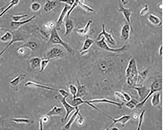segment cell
<instances>
[{"instance_id": "1", "label": "cell", "mask_w": 163, "mask_h": 130, "mask_svg": "<svg viewBox=\"0 0 163 130\" xmlns=\"http://www.w3.org/2000/svg\"><path fill=\"white\" fill-rule=\"evenodd\" d=\"M136 60L134 58L130 60L125 70L127 84L131 86H135L138 74Z\"/></svg>"}, {"instance_id": "2", "label": "cell", "mask_w": 163, "mask_h": 130, "mask_svg": "<svg viewBox=\"0 0 163 130\" xmlns=\"http://www.w3.org/2000/svg\"><path fill=\"white\" fill-rule=\"evenodd\" d=\"M49 40L51 44L60 45L65 48L69 53H71L72 52V48L68 43L62 40L58 34L56 27L54 28L51 31L50 37Z\"/></svg>"}, {"instance_id": "3", "label": "cell", "mask_w": 163, "mask_h": 130, "mask_svg": "<svg viewBox=\"0 0 163 130\" xmlns=\"http://www.w3.org/2000/svg\"><path fill=\"white\" fill-rule=\"evenodd\" d=\"M162 82L161 79H157L153 82L151 86L150 92L146 98L137 105L136 108L140 109L143 108L151 96L156 92H158L162 90Z\"/></svg>"}, {"instance_id": "4", "label": "cell", "mask_w": 163, "mask_h": 130, "mask_svg": "<svg viewBox=\"0 0 163 130\" xmlns=\"http://www.w3.org/2000/svg\"><path fill=\"white\" fill-rule=\"evenodd\" d=\"M55 98L62 104L66 111V114L65 118L61 119V122L64 123L69 117L70 114L76 110V107H73L70 104H69L66 100L67 98L62 97L61 95H57L55 96Z\"/></svg>"}, {"instance_id": "5", "label": "cell", "mask_w": 163, "mask_h": 130, "mask_svg": "<svg viewBox=\"0 0 163 130\" xmlns=\"http://www.w3.org/2000/svg\"><path fill=\"white\" fill-rule=\"evenodd\" d=\"M24 86H29V87L38 88L46 89L49 90L57 91V92L60 93L62 97H66V98L68 97L69 95V93L65 90L54 88L50 87V86L39 84L31 81H28L25 84H24Z\"/></svg>"}, {"instance_id": "6", "label": "cell", "mask_w": 163, "mask_h": 130, "mask_svg": "<svg viewBox=\"0 0 163 130\" xmlns=\"http://www.w3.org/2000/svg\"><path fill=\"white\" fill-rule=\"evenodd\" d=\"M100 112H101L104 115H105L106 116L109 118L113 121L110 126L106 129V130H109L113 126V125L117 123H120L122 125V127H124L126 124L128 122H129L131 119V115H129L125 114L118 118H114L111 117L110 115H108L101 110Z\"/></svg>"}, {"instance_id": "7", "label": "cell", "mask_w": 163, "mask_h": 130, "mask_svg": "<svg viewBox=\"0 0 163 130\" xmlns=\"http://www.w3.org/2000/svg\"><path fill=\"white\" fill-rule=\"evenodd\" d=\"M65 54V52L61 48L54 47L47 52L45 59L53 61L62 58Z\"/></svg>"}, {"instance_id": "8", "label": "cell", "mask_w": 163, "mask_h": 130, "mask_svg": "<svg viewBox=\"0 0 163 130\" xmlns=\"http://www.w3.org/2000/svg\"><path fill=\"white\" fill-rule=\"evenodd\" d=\"M96 43L98 46L101 49L111 52H117L121 51L124 50L126 47L125 45H124L118 48H111L107 44L104 37H102V38L101 39L98 40Z\"/></svg>"}, {"instance_id": "9", "label": "cell", "mask_w": 163, "mask_h": 130, "mask_svg": "<svg viewBox=\"0 0 163 130\" xmlns=\"http://www.w3.org/2000/svg\"><path fill=\"white\" fill-rule=\"evenodd\" d=\"M106 103L114 105L121 109L124 105V103H119L116 101L109 100L106 98L95 99L90 100H87L86 104L89 106L90 104Z\"/></svg>"}, {"instance_id": "10", "label": "cell", "mask_w": 163, "mask_h": 130, "mask_svg": "<svg viewBox=\"0 0 163 130\" xmlns=\"http://www.w3.org/2000/svg\"><path fill=\"white\" fill-rule=\"evenodd\" d=\"M102 37H104L105 40L112 45H115L116 42L114 38L110 33L107 32L106 30L105 24H103L102 26V31L98 34L97 37V40H98L101 39Z\"/></svg>"}, {"instance_id": "11", "label": "cell", "mask_w": 163, "mask_h": 130, "mask_svg": "<svg viewBox=\"0 0 163 130\" xmlns=\"http://www.w3.org/2000/svg\"><path fill=\"white\" fill-rule=\"evenodd\" d=\"M118 11L123 14L128 24L130 26L131 30L133 31V30L131 21V18L132 13L131 9L130 8H125L122 5L120 4L118 6Z\"/></svg>"}, {"instance_id": "12", "label": "cell", "mask_w": 163, "mask_h": 130, "mask_svg": "<svg viewBox=\"0 0 163 130\" xmlns=\"http://www.w3.org/2000/svg\"><path fill=\"white\" fill-rule=\"evenodd\" d=\"M132 88L136 91L141 102L146 98L150 91V89L148 88L145 86H132Z\"/></svg>"}, {"instance_id": "13", "label": "cell", "mask_w": 163, "mask_h": 130, "mask_svg": "<svg viewBox=\"0 0 163 130\" xmlns=\"http://www.w3.org/2000/svg\"><path fill=\"white\" fill-rule=\"evenodd\" d=\"M71 6L65 4V6L61 11L60 16H59L58 20L57 22L56 28L58 30H60L61 28V26L66 16L69 9L71 8Z\"/></svg>"}, {"instance_id": "14", "label": "cell", "mask_w": 163, "mask_h": 130, "mask_svg": "<svg viewBox=\"0 0 163 130\" xmlns=\"http://www.w3.org/2000/svg\"><path fill=\"white\" fill-rule=\"evenodd\" d=\"M23 41V40L20 37H14L13 39L0 52V66H1L2 64H3L5 61V60L4 57H3V55L4 53V52H6V50L8 49V48L12 45L14 43L19 42H22Z\"/></svg>"}, {"instance_id": "15", "label": "cell", "mask_w": 163, "mask_h": 130, "mask_svg": "<svg viewBox=\"0 0 163 130\" xmlns=\"http://www.w3.org/2000/svg\"><path fill=\"white\" fill-rule=\"evenodd\" d=\"M131 28L129 24H125L122 27L120 31V37L121 39L125 41L129 39Z\"/></svg>"}, {"instance_id": "16", "label": "cell", "mask_w": 163, "mask_h": 130, "mask_svg": "<svg viewBox=\"0 0 163 130\" xmlns=\"http://www.w3.org/2000/svg\"><path fill=\"white\" fill-rule=\"evenodd\" d=\"M94 43V41L91 38L87 37L83 42L82 49L80 51L81 54L82 55L86 54L88 52V50L93 44Z\"/></svg>"}, {"instance_id": "17", "label": "cell", "mask_w": 163, "mask_h": 130, "mask_svg": "<svg viewBox=\"0 0 163 130\" xmlns=\"http://www.w3.org/2000/svg\"><path fill=\"white\" fill-rule=\"evenodd\" d=\"M36 17V16H33L26 20L19 21L18 22L12 21L11 23V26L14 31L17 30L19 28L24 25L31 22Z\"/></svg>"}, {"instance_id": "18", "label": "cell", "mask_w": 163, "mask_h": 130, "mask_svg": "<svg viewBox=\"0 0 163 130\" xmlns=\"http://www.w3.org/2000/svg\"><path fill=\"white\" fill-rule=\"evenodd\" d=\"M65 31L64 34V36H66L71 34L72 32L75 25L73 21L69 18H67L65 22Z\"/></svg>"}, {"instance_id": "19", "label": "cell", "mask_w": 163, "mask_h": 130, "mask_svg": "<svg viewBox=\"0 0 163 130\" xmlns=\"http://www.w3.org/2000/svg\"><path fill=\"white\" fill-rule=\"evenodd\" d=\"M75 111L70 118V119L64 127L63 129L69 130L71 127L72 124L76 121L78 117V114L80 111V109L78 107H76Z\"/></svg>"}, {"instance_id": "20", "label": "cell", "mask_w": 163, "mask_h": 130, "mask_svg": "<svg viewBox=\"0 0 163 130\" xmlns=\"http://www.w3.org/2000/svg\"><path fill=\"white\" fill-rule=\"evenodd\" d=\"M58 0H48L44 5L43 9L46 12H49L55 9L57 6Z\"/></svg>"}, {"instance_id": "21", "label": "cell", "mask_w": 163, "mask_h": 130, "mask_svg": "<svg viewBox=\"0 0 163 130\" xmlns=\"http://www.w3.org/2000/svg\"><path fill=\"white\" fill-rule=\"evenodd\" d=\"M93 22L92 20H89L84 27L77 29L76 30V32L80 36H83L86 35L89 31L91 25Z\"/></svg>"}, {"instance_id": "22", "label": "cell", "mask_w": 163, "mask_h": 130, "mask_svg": "<svg viewBox=\"0 0 163 130\" xmlns=\"http://www.w3.org/2000/svg\"><path fill=\"white\" fill-rule=\"evenodd\" d=\"M42 59L37 57H32L29 60V63L31 68L33 69H36L40 68Z\"/></svg>"}, {"instance_id": "23", "label": "cell", "mask_w": 163, "mask_h": 130, "mask_svg": "<svg viewBox=\"0 0 163 130\" xmlns=\"http://www.w3.org/2000/svg\"><path fill=\"white\" fill-rule=\"evenodd\" d=\"M149 73V69H146L141 72H138L136 85H140L146 80Z\"/></svg>"}, {"instance_id": "24", "label": "cell", "mask_w": 163, "mask_h": 130, "mask_svg": "<svg viewBox=\"0 0 163 130\" xmlns=\"http://www.w3.org/2000/svg\"><path fill=\"white\" fill-rule=\"evenodd\" d=\"M147 20L152 25L156 26H161L162 22L160 19L157 16L150 14L147 17Z\"/></svg>"}, {"instance_id": "25", "label": "cell", "mask_w": 163, "mask_h": 130, "mask_svg": "<svg viewBox=\"0 0 163 130\" xmlns=\"http://www.w3.org/2000/svg\"><path fill=\"white\" fill-rule=\"evenodd\" d=\"M98 65L99 69L103 73L107 72L111 67V65L109 62L104 60L99 62Z\"/></svg>"}, {"instance_id": "26", "label": "cell", "mask_w": 163, "mask_h": 130, "mask_svg": "<svg viewBox=\"0 0 163 130\" xmlns=\"http://www.w3.org/2000/svg\"><path fill=\"white\" fill-rule=\"evenodd\" d=\"M78 84L77 93L76 97H81L86 95L87 94V91L85 86L81 84L78 80H77Z\"/></svg>"}, {"instance_id": "27", "label": "cell", "mask_w": 163, "mask_h": 130, "mask_svg": "<svg viewBox=\"0 0 163 130\" xmlns=\"http://www.w3.org/2000/svg\"><path fill=\"white\" fill-rule=\"evenodd\" d=\"M63 109L62 107H58L55 106L46 114L49 117L58 116L62 114Z\"/></svg>"}, {"instance_id": "28", "label": "cell", "mask_w": 163, "mask_h": 130, "mask_svg": "<svg viewBox=\"0 0 163 130\" xmlns=\"http://www.w3.org/2000/svg\"><path fill=\"white\" fill-rule=\"evenodd\" d=\"M14 38L13 33L10 31H7L4 35L0 37V41L3 43L11 42Z\"/></svg>"}, {"instance_id": "29", "label": "cell", "mask_w": 163, "mask_h": 130, "mask_svg": "<svg viewBox=\"0 0 163 130\" xmlns=\"http://www.w3.org/2000/svg\"><path fill=\"white\" fill-rule=\"evenodd\" d=\"M151 103L153 107H156L159 104L161 101V94L156 92L152 95Z\"/></svg>"}, {"instance_id": "30", "label": "cell", "mask_w": 163, "mask_h": 130, "mask_svg": "<svg viewBox=\"0 0 163 130\" xmlns=\"http://www.w3.org/2000/svg\"><path fill=\"white\" fill-rule=\"evenodd\" d=\"M26 77V75L25 74H21L16 77V78H15L11 81H10L9 83L13 86L15 87V86H18L21 81L25 79Z\"/></svg>"}, {"instance_id": "31", "label": "cell", "mask_w": 163, "mask_h": 130, "mask_svg": "<svg viewBox=\"0 0 163 130\" xmlns=\"http://www.w3.org/2000/svg\"><path fill=\"white\" fill-rule=\"evenodd\" d=\"M56 23L54 21H50L44 24L43 26V29L49 32L51 31L54 28L56 27Z\"/></svg>"}, {"instance_id": "32", "label": "cell", "mask_w": 163, "mask_h": 130, "mask_svg": "<svg viewBox=\"0 0 163 130\" xmlns=\"http://www.w3.org/2000/svg\"><path fill=\"white\" fill-rule=\"evenodd\" d=\"M37 46V43L35 42L29 41L24 43L19 47L28 48L31 51H33L36 49Z\"/></svg>"}, {"instance_id": "33", "label": "cell", "mask_w": 163, "mask_h": 130, "mask_svg": "<svg viewBox=\"0 0 163 130\" xmlns=\"http://www.w3.org/2000/svg\"><path fill=\"white\" fill-rule=\"evenodd\" d=\"M11 120L13 122L17 124H30L33 123V121L31 119L24 118H13Z\"/></svg>"}, {"instance_id": "34", "label": "cell", "mask_w": 163, "mask_h": 130, "mask_svg": "<svg viewBox=\"0 0 163 130\" xmlns=\"http://www.w3.org/2000/svg\"><path fill=\"white\" fill-rule=\"evenodd\" d=\"M50 117L47 114H44L41 117L39 120V129L43 130V125L47 123L50 121Z\"/></svg>"}, {"instance_id": "35", "label": "cell", "mask_w": 163, "mask_h": 130, "mask_svg": "<svg viewBox=\"0 0 163 130\" xmlns=\"http://www.w3.org/2000/svg\"><path fill=\"white\" fill-rule=\"evenodd\" d=\"M139 103V101L136 99L132 98L130 101L126 103L125 106L128 108L130 110H133L136 108L137 105Z\"/></svg>"}, {"instance_id": "36", "label": "cell", "mask_w": 163, "mask_h": 130, "mask_svg": "<svg viewBox=\"0 0 163 130\" xmlns=\"http://www.w3.org/2000/svg\"><path fill=\"white\" fill-rule=\"evenodd\" d=\"M71 104L73 107H76L82 104H85V100H83L80 97H76L72 99Z\"/></svg>"}, {"instance_id": "37", "label": "cell", "mask_w": 163, "mask_h": 130, "mask_svg": "<svg viewBox=\"0 0 163 130\" xmlns=\"http://www.w3.org/2000/svg\"><path fill=\"white\" fill-rule=\"evenodd\" d=\"M146 112V110H143L141 112L138 117V123L137 128V130H140L141 129L142 125L144 121V115Z\"/></svg>"}, {"instance_id": "38", "label": "cell", "mask_w": 163, "mask_h": 130, "mask_svg": "<svg viewBox=\"0 0 163 130\" xmlns=\"http://www.w3.org/2000/svg\"><path fill=\"white\" fill-rule=\"evenodd\" d=\"M84 2L80 1L79 2L78 6L87 12H91L94 11V9L87 5Z\"/></svg>"}, {"instance_id": "39", "label": "cell", "mask_w": 163, "mask_h": 130, "mask_svg": "<svg viewBox=\"0 0 163 130\" xmlns=\"http://www.w3.org/2000/svg\"><path fill=\"white\" fill-rule=\"evenodd\" d=\"M51 61H52L51 60L46 59H42L40 65V71H39V72L41 73V72H43L45 70L49 62Z\"/></svg>"}, {"instance_id": "40", "label": "cell", "mask_w": 163, "mask_h": 130, "mask_svg": "<svg viewBox=\"0 0 163 130\" xmlns=\"http://www.w3.org/2000/svg\"><path fill=\"white\" fill-rule=\"evenodd\" d=\"M30 7L32 11L34 12H36L40 10L41 8V5L39 2H35L31 4Z\"/></svg>"}, {"instance_id": "41", "label": "cell", "mask_w": 163, "mask_h": 130, "mask_svg": "<svg viewBox=\"0 0 163 130\" xmlns=\"http://www.w3.org/2000/svg\"><path fill=\"white\" fill-rule=\"evenodd\" d=\"M85 1V0H75V1H74L72 6L71 7V8L69 9V10L67 13V18H69L70 15V14L73 11V9L78 6L79 2L80 1L84 2Z\"/></svg>"}, {"instance_id": "42", "label": "cell", "mask_w": 163, "mask_h": 130, "mask_svg": "<svg viewBox=\"0 0 163 130\" xmlns=\"http://www.w3.org/2000/svg\"><path fill=\"white\" fill-rule=\"evenodd\" d=\"M69 92L72 95L73 99L76 97L77 93V88L76 86L73 84H71L69 86Z\"/></svg>"}, {"instance_id": "43", "label": "cell", "mask_w": 163, "mask_h": 130, "mask_svg": "<svg viewBox=\"0 0 163 130\" xmlns=\"http://www.w3.org/2000/svg\"><path fill=\"white\" fill-rule=\"evenodd\" d=\"M114 95L117 99L122 101L123 103H126L123 92H120L118 91H116L114 93Z\"/></svg>"}, {"instance_id": "44", "label": "cell", "mask_w": 163, "mask_h": 130, "mask_svg": "<svg viewBox=\"0 0 163 130\" xmlns=\"http://www.w3.org/2000/svg\"><path fill=\"white\" fill-rule=\"evenodd\" d=\"M27 14H22V15H14L12 17L13 21L18 22L21 21L22 19L28 17Z\"/></svg>"}, {"instance_id": "45", "label": "cell", "mask_w": 163, "mask_h": 130, "mask_svg": "<svg viewBox=\"0 0 163 130\" xmlns=\"http://www.w3.org/2000/svg\"><path fill=\"white\" fill-rule=\"evenodd\" d=\"M150 11V8L149 5L146 4L141 9L140 12V15L141 16H145L149 13Z\"/></svg>"}, {"instance_id": "46", "label": "cell", "mask_w": 163, "mask_h": 130, "mask_svg": "<svg viewBox=\"0 0 163 130\" xmlns=\"http://www.w3.org/2000/svg\"><path fill=\"white\" fill-rule=\"evenodd\" d=\"M14 4L13 3H9V5L6 9H4V10L1 13H0V18H1L5 14H6L10 9H11L14 6ZM3 29L0 28V31H3Z\"/></svg>"}, {"instance_id": "47", "label": "cell", "mask_w": 163, "mask_h": 130, "mask_svg": "<svg viewBox=\"0 0 163 130\" xmlns=\"http://www.w3.org/2000/svg\"><path fill=\"white\" fill-rule=\"evenodd\" d=\"M40 33L41 35L46 39L49 40L50 36V33H49V32L46 31L42 29L40 30Z\"/></svg>"}, {"instance_id": "48", "label": "cell", "mask_w": 163, "mask_h": 130, "mask_svg": "<svg viewBox=\"0 0 163 130\" xmlns=\"http://www.w3.org/2000/svg\"><path fill=\"white\" fill-rule=\"evenodd\" d=\"M78 117L79 118L77 120V123L78 125L81 126L83 124L84 121L83 117L80 112L78 113Z\"/></svg>"}, {"instance_id": "49", "label": "cell", "mask_w": 163, "mask_h": 130, "mask_svg": "<svg viewBox=\"0 0 163 130\" xmlns=\"http://www.w3.org/2000/svg\"><path fill=\"white\" fill-rule=\"evenodd\" d=\"M58 2L65 3L69 6H72L75 0H58Z\"/></svg>"}, {"instance_id": "50", "label": "cell", "mask_w": 163, "mask_h": 130, "mask_svg": "<svg viewBox=\"0 0 163 130\" xmlns=\"http://www.w3.org/2000/svg\"><path fill=\"white\" fill-rule=\"evenodd\" d=\"M123 93L124 96L126 103L131 100L132 98L130 94L126 92H123Z\"/></svg>"}, {"instance_id": "51", "label": "cell", "mask_w": 163, "mask_h": 130, "mask_svg": "<svg viewBox=\"0 0 163 130\" xmlns=\"http://www.w3.org/2000/svg\"><path fill=\"white\" fill-rule=\"evenodd\" d=\"M139 116V115L137 113H133L132 114V116H131V118H132L133 120H137L138 119Z\"/></svg>"}, {"instance_id": "52", "label": "cell", "mask_w": 163, "mask_h": 130, "mask_svg": "<svg viewBox=\"0 0 163 130\" xmlns=\"http://www.w3.org/2000/svg\"><path fill=\"white\" fill-rule=\"evenodd\" d=\"M162 46L161 45L160 46L159 48V55L160 56H161L162 55Z\"/></svg>"}, {"instance_id": "53", "label": "cell", "mask_w": 163, "mask_h": 130, "mask_svg": "<svg viewBox=\"0 0 163 130\" xmlns=\"http://www.w3.org/2000/svg\"><path fill=\"white\" fill-rule=\"evenodd\" d=\"M120 1L123 4V5H125L127 4L128 3V2L127 1H126L125 0H120Z\"/></svg>"}, {"instance_id": "54", "label": "cell", "mask_w": 163, "mask_h": 130, "mask_svg": "<svg viewBox=\"0 0 163 130\" xmlns=\"http://www.w3.org/2000/svg\"><path fill=\"white\" fill-rule=\"evenodd\" d=\"M110 129L111 130H120V129L118 128V127H112Z\"/></svg>"}, {"instance_id": "55", "label": "cell", "mask_w": 163, "mask_h": 130, "mask_svg": "<svg viewBox=\"0 0 163 130\" xmlns=\"http://www.w3.org/2000/svg\"><path fill=\"white\" fill-rule=\"evenodd\" d=\"M158 7H159V8L161 9H162V4L161 3L159 5H158Z\"/></svg>"}, {"instance_id": "56", "label": "cell", "mask_w": 163, "mask_h": 130, "mask_svg": "<svg viewBox=\"0 0 163 130\" xmlns=\"http://www.w3.org/2000/svg\"><path fill=\"white\" fill-rule=\"evenodd\" d=\"M4 8L0 7V13H1L4 9Z\"/></svg>"}, {"instance_id": "57", "label": "cell", "mask_w": 163, "mask_h": 130, "mask_svg": "<svg viewBox=\"0 0 163 130\" xmlns=\"http://www.w3.org/2000/svg\"><path fill=\"white\" fill-rule=\"evenodd\" d=\"M48 1V0H46V1Z\"/></svg>"}, {"instance_id": "58", "label": "cell", "mask_w": 163, "mask_h": 130, "mask_svg": "<svg viewBox=\"0 0 163 130\" xmlns=\"http://www.w3.org/2000/svg\"><path fill=\"white\" fill-rule=\"evenodd\" d=\"M1 36H0V37H1Z\"/></svg>"}]
</instances>
